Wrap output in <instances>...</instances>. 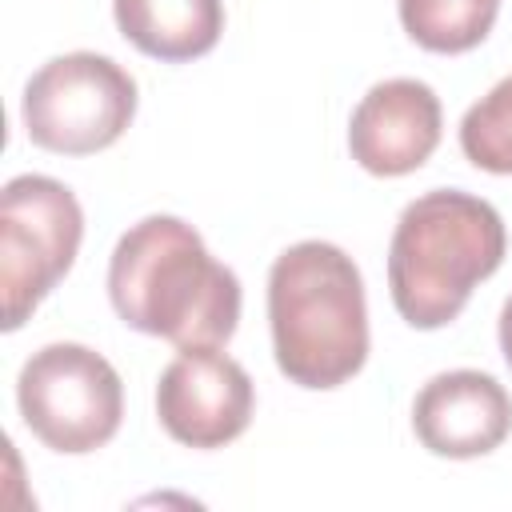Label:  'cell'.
<instances>
[{"label":"cell","mask_w":512,"mask_h":512,"mask_svg":"<svg viewBox=\"0 0 512 512\" xmlns=\"http://www.w3.org/2000/svg\"><path fill=\"white\" fill-rule=\"evenodd\" d=\"M404 32L428 52L476 48L500 12V0H396Z\"/></svg>","instance_id":"8fae6325"},{"label":"cell","mask_w":512,"mask_h":512,"mask_svg":"<svg viewBox=\"0 0 512 512\" xmlns=\"http://www.w3.org/2000/svg\"><path fill=\"white\" fill-rule=\"evenodd\" d=\"M508 252L500 212L460 188H432L416 196L388 244V288L396 312L412 328H444L456 320L480 280H488Z\"/></svg>","instance_id":"3957f363"},{"label":"cell","mask_w":512,"mask_h":512,"mask_svg":"<svg viewBox=\"0 0 512 512\" xmlns=\"http://www.w3.org/2000/svg\"><path fill=\"white\" fill-rule=\"evenodd\" d=\"M412 432L432 456L476 460L500 448L512 432L508 388L476 368L432 376L412 404Z\"/></svg>","instance_id":"9c48e42d"},{"label":"cell","mask_w":512,"mask_h":512,"mask_svg":"<svg viewBox=\"0 0 512 512\" xmlns=\"http://www.w3.org/2000/svg\"><path fill=\"white\" fill-rule=\"evenodd\" d=\"M108 296L128 328L164 336L180 352L220 348L240 324L236 272L180 216H144L116 240Z\"/></svg>","instance_id":"6da1fadb"},{"label":"cell","mask_w":512,"mask_h":512,"mask_svg":"<svg viewBox=\"0 0 512 512\" xmlns=\"http://www.w3.org/2000/svg\"><path fill=\"white\" fill-rule=\"evenodd\" d=\"M500 352H504V360H508V368H512V296H508L504 308H500Z\"/></svg>","instance_id":"4fadbf2b"},{"label":"cell","mask_w":512,"mask_h":512,"mask_svg":"<svg viewBox=\"0 0 512 512\" xmlns=\"http://www.w3.org/2000/svg\"><path fill=\"white\" fill-rule=\"evenodd\" d=\"M256 408L252 376L220 348H184L156 384V416L184 448H224Z\"/></svg>","instance_id":"52a82bcc"},{"label":"cell","mask_w":512,"mask_h":512,"mask_svg":"<svg viewBox=\"0 0 512 512\" xmlns=\"http://www.w3.org/2000/svg\"><path fill=\"white\" fill-rule=\"evenodd\" d=\"M84 240V212L68 184L52 176H12L0 192V288L4 328L16 332L28 312L64 280Z\"/></svg>","instance_id":"8992f818"},{"label":"cell","mask_w":512,"mask_h":512,"mask_svg":"<svg viewBox=\"0 0 512 512\" xmlns=\"http://www.w3.org/2000/svg\"><path fill=\"white\" fill-rule=\"evenodd\" d=\"M440 96L412 76L372 84L348 120L352 160L372 176H408L440 144Z\"/></svg>","instance_id":"ba28073f"},{"label":"cell","mask_w":512,"mask_h":512,"mask_svg":"<svg viewBox=\"0 0 512 512\" xmlns=\"http://www.w3.org/2000/svg\"><path fill=\"white\" fill-rule=\"evenodd\" d=\"M276 368L300 388H340L368 360V300L356 260L328 240H300L268 268Z\"/></svg>","instance_id":"7a4b0ae2"},{"label":"cell","mask_w":512,"mask_h":512,"mask_svg":"<svg viewBox=\"0 0 512 512\" xmlns=\"http://www.w3.org/2000/svg\"><path fill=\"white\" fill-rule=\"evenodd\" d=\"M16 404L28 432L64 456L104 448L124 416L120 372L88 344L56 340L32 352L16 376Z\"/></svg>","instance_id":"277c9868"},{"label":"cell","mask_w":512,"mask_h":512,"mask_svg":"<svg viewBox=\"0 0 512 512\" xmlns=\"http://www.w3.org/2000/svg\"><path fill=\"white\" fill-rule=\"evenodd\" d=\"M136 80L112 56L64 52L32 72L20 116L36 148L92 156L124 136L136 116Z\"/></svg>","instance_id":"5b68a950"},{"label":"cell","mask_w":512,"mask_h":512,"mask_svg":"<svg viewBox=\"0 0 512 512\" xmlns=\"http://www.w3.org/2000/svg\"><path fill=\"white\" fill-rule=\"evenodd\" d=\"M112 16L128 44L164 64L212 52L224 32V0H112Z\"/></svg>","instance_id":"30bf717a"},{"label":"cell","mask_w":512,"mask_h":512,"mask_svg":"<svg viewBox=\"0 0 512 512\" xmlns=\"http://www.w3.org/2000/svg\"><path fill=\"white\" fill-rule=\"evenodd\" d=\"M464 156L496 176H512V76L492 84L460 120Z\"/></svg>","instance_id":"7c38bea8"}]
</instances>
